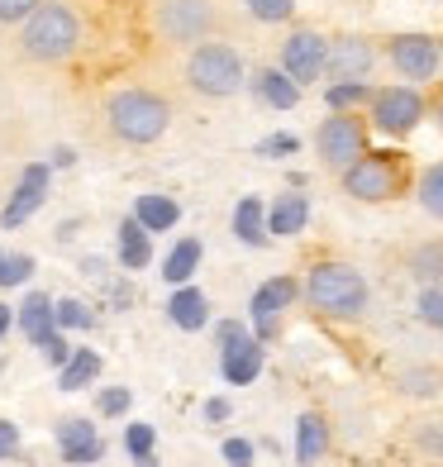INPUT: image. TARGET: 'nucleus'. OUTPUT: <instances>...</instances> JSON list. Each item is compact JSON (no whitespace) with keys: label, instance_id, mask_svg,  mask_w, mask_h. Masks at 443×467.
I'll return each instance as SVG.
<instances>
[{"label":"nucleus","instance_id":"28","mask_svg":"<svg viewBox=\"0 0 443 467\" xmlns=\"http://www.w3.org/2000/svg\"><path fill=\"white\" fill-rule=\"evenodd\" d=\"M53 325L62 334H87L96 329V310L87 301H77V296H62V301H53Z\"/></svg>","mask_w":443,"mask_h":467},{"label":"nucleus","instance_id":"15","mask_svg":"<svg viewBox=\"0 0 443 467\" xmlns=\"http://www.w3.org/2000/svg\"><path fill=\"white\" fill-rule=\"evenodd\" d=\"M263 372V344L252 334H239L234 344H220V377L229 387H248Z\"/></svg>","mask_w":443,"mask_h":467},{"label":"nucleus","instance_id":"4","mask_svg":"<svg viewBox=\"0 0 443 467\" xmlns=\"http://www.w3.org/2000/svg\"><path fill=\"white\" fill-rule=\"evenodd\" d=\"M186 87L205 100H229L248 87V67L234 44H220V38H205L186 53Z\"/></svg>","mask_w":443,"mask_h":467},{"label":"nucleus","instance_id":"11","mask_svg":"<svg viewBox=\"0 0 443 467\" xmlns=\"http://www.w3.org/2000/svg\"><path fill=\"white\" fill-rule=\"evenodd\" d=\"M325 57H329V38L320 29H295L282 44V72L305 91L310 81L325 77Z\"/></svg>","mask_w":443,"mask_h":467},{"label":"nucleus","instance_id":"48","mask_svg":"<svg viewBox=\"0 0 443 467\" xmlns=\"http://www.w3.org/2000/svg\"><path fill=\"white\" fill-rule=\"evenodd\" d=\"M438 72H443V38H438Z\"/></svg>","mask_w":443,"mask_h":467},{"label":"nucleus","instance_id":"38","mask_svg":"<svg viewBox=\"0 0 443 467\" xmlns=\"http://www.w3.org/2000/svg\"><path fill=\"white\" fill-rule=\"evenodd\" d=\"M415 449H425L429 458H443V424H434V420L415 424Z\"/></svg>","mask_w":443,"mask_h":467},{"label":"nucleus","instance_id":"37","mask_svg":"<svg viewBox=\"0 0 443 467\" xmlns=\"http://www.w3.org/2000/svg\"><path fill=\"white\" fill-rule=\"evenodd\" d=\"M291 153H301V139L295 134H267L258 143V158H291Z\"/></svg>","mask_w":443,"mask_h":467},{"label":"nucleus","instance_id":"13","mask_svg":"<svg viewBox=\"0 0 443 467\" xmlns=\"http://www.w3.org/2000/svg\"><path fill=\"white\" fill-rule=\"evenodd\" d=\"M53 439H57V453L67 467H91L105 458V439H100L91 415H62L53 424Z\"/></svg>","mask_w":443,"mask_h":467},{"label":"nucleus","instance_id":"39","mask_svg":"<svg viewBox=\"0 0 443 467\" xmlns=\"http://www.w3.org/2000/svg\"><path fill=\"white\" fill-rule=\"evenodd\" d=\"M19 449H25V439H19V424L0 415V462H10L19 458Z\"/></svg>","mask_w":443,"mask_h":467},{"label":"nucleus","instance_id":"21","mask_svg":"<svg viewBox=\"0 0 443 467\" xmlns=\"http://www.w3.org/2000/svg\"><path fill=\"white\" fill-rule=\"evenodd\" d=\"M167 320H172L177 329L186 334H201L210 325V301H205V291L201 286H172V301H167Z\"/></svg>","mask_w":443,"mask_h":467},{"label":"nucleus","instance_id":"43","mask_svg":"<svg viewBox=\"0 0 443 467\" xmlns=\"http://www.w3.org/2000/svg\"><path fill=\"white\" fill-rule=\"evenodd\" d=\"M72 162H77V148L62 143V148H53V162H48V167H72Z\"/></svg>","mask_w":443,"mask_h":467},{"label":"nucleus","instance_id":"40","mask_svg":"<svg viewBox=\"0 0 443 467\" xmlns=\"http://www.w3.org/2000/svg\"><path fill=\"white\" fill-rule=\"evenodd\" d=\"M44 0H0V25H25Z\"/></svg>","mask_w":443,"mask_h":467},{"label":"nucleus","instance_id":"14","mask_svg":"<svg viewBox=\"0 0 443 467\" xmlns=\"http://www.w3.org/2000/svg\"><path fill=\"white\" fill-rule=\"evenodd\" d=\"M376 67V44L363 34H339L329 38V57H325V77L329 81H367Z\"/></svg>","mask_w":443,"mask_h":467},{"label":"nucleus","instance_id":"34","mask_svg":"<svg viewBox=\"0 0 443 467\" xmlns=\"http://www.w3.org/2000/svg\"><path fill=\"white\" fill-rule=\"evenodd\" d=\"M243 5L258 25H286V19L295 15V0H243Z\"/></svg>","mask_w":443,"mask_h":467},{"label":"nucleus","instance_id":"33","mask_svg":"<svg viewBox=\"0 0 443 467\" xmlns=\"http://www.w3.org/2000/svg\"><path fill=\"white\" fill-rule=\"evenodd\" d=\"M153 449H158V430L153 424H124V453L129 458H153Z\"/></svg>","mask_w":443,"mask_h":467},{"label":"nucleus","instance_id":"12","mask_svg":"<svg viewBox=\"0 0 443 467\" xmlns=\"http://www.w3.org/2000/svg\"><path fill=\"white\" fill-rule=\"evenodd\" d=\"M48 186H53V167H48V162H29L25 172H19V186L10 191L5 210H0V229H19V224H29V220L38 215V210H44Z\"/></svg>","mask_w":443,"mask_h":467},{"label":"nucleus","instance_id":"41","mask_svg":"<svg viewBox=\"0 0 443 467\" xmlns=\"http://www.w3.org/2000/svg\"><path fill=\"white\" fill-rule=\"evenodd\" d=\"M224 462L229 467H252V443L248 439H224Z\"/></svg>","mask_w":443,"mask_h":467},{"label":"nucleus","instance_id":"42","mask_svg":"<svg viewBox=\"0 0 443 467\" xmlns=\"http://www.w3.org/2000/svg\"><path fill=\"white\" fill-rule=\"evenodd\" d=\"M205 420H210V424H224V420H229V400H224V396H210V400H205Z\"/></svg>","mask_w":443,"mask_h":467},{"label":"nucleus","instance_id":"18","mask_svg":"<svg viewBox=\"0 0 443 467\" xmlns=\"http://www.w3.org/2000/svg\"><path fill=\"white\" fill-rule=\"evenodd\" d=\"M15 329L29 338V344L38 348L48 334H57V325H53V296L48 291H29L25 301L15 306Z\"/></svg>","mask_w":443,"mask_h":467},{"label":"nucleus","instance_id":"46","mask_svg":"<svg viewBox=\"0 0 443 467\" xmlns=\"http://www.w3.org/2000/svg\"><path fill=\"white\" fill-rule=\"evenodd\" d=\"M15 329V306H5V301H0V338H5Z\"/></svg>","mask_w":443,"mask_h":467},{"label":"nucleus","instance_id":"29","mask_svg":"<svg viewBox=\"0 0 443 467\" xmlns=\"http://www.w3.org/2000/svg\"><path fill=\"white\" fill-rule=\"evenodd\" d=\"M415 201H419V210H425L429 220L443 224V162H429L425 172H419V182H415Z\"/></svg>","mask_w":443,"mask_h":467},{"label":"nucleus","instance_id":"7","mask_svg":"<svg viewBox=\"0 0 443 467\" xmlns=\"http://www.w3.org/2000/svg\"><path fill=\"white\" fill-rule=\"evenodd\" d=\"M153 25L167 44H205L210 34H215V0H158L153 5Z\"/></svg>","mask_w":443,"mask_h":467},{"label":"nucleus","instance_id":"30","mask_svg":"<svg viewBox=\"0 0 443 467\" xmlns=\"http://www.w3.org/2000/svg\"><path fill=\"white\" fill-rule=\"evenodd\" d=\"M325 100H329V110H357V105L372 100V87L367 81H329Z\"/></svg>","mask_w":443,"mask_h":467},{"label":"nucleus","instance_id":"45","mask_svg":"<svg viewBox=\"0 0 443 467\" xmlns=\"http://www.w3.org/2000/svg\"><path fill=\"white\" fill-rule=\"evenodd\" d=\"M105 267H110L105 258H81V272H87V277H105Z\"/></svg>","mask_w":443,"mask_h":467},{"label":"nucleus","instance_id":"23","mask_svg":"<svg viewBox=\"0 0 443 467\" xmlns=\"http://www.w3.org/2000/svg\"><path fill=\"white\" fill-rule=\"evenodd\" d=\"M129 215H134L148 234H167V229L181 224V205H177L172 196H162V191H143Z\"/></svg>","mask_w":443,"mask_h":467},{"label":"nucleus","instance_id":"47","mask_svg":"<svg viewBox=\"0 0 443 467\" xmlns=\"http://www.w3.org/2000/svg\"><path fill=\"white\" fill-rule=\"evenodd\" d=\"M134 467H158V458H134Z\"/></svg>","mask_w":443,"mask_h":467},{"label":"nucleus","instance_id":"50","mask_svg":"<svg viewBox=\"0 0 443 467\" xmlns=\"http://www.w3.org/2000/svg\"><path fill=\"white\" fill-rule=\"evenodd\" d=\"M0 372H5V353H0Z\"/></svg>","mask_w":443,"mask_h":467},{"label":"nucleus","instance_id":"26","mask_svg":"<svg viewBox=\"0 0 443 467\" xmlns=\"http://www.w3.org/2000/svg\"><path fill=\"white\" fill-rule=\"evenodd\" d=\"M100 372H105L100 353L96 348H77L67 363L57 368V387L62 391H87V387H96V381H100Z\"/></svg>","mask_w":443,"mask_h":467},{"label":"nucleus","instance_id":"27","mask_svg":"<svg viewBox=\"0 0 443 467\" xmlns=\"http://www.w3.org/2000/svg\"><path fill=\"white\" fill-rule=\"evenodd\" d=\"M406 272L419 286H443V239H425L406 253Z\"/></svg>","mask_w":443,"mask_h":467},{"label":"nucleus","instance_id":"8","mask_svg":"<svg viewBox=\"0 0 443 467\" xmlns=\"http://www.w3.org/2000/svg\"><path fill=\"white\" fill-rule=\"evenodd\" d=\"M367 119L382 134L406 139V134L419 130V119H425V96H419V87H382L367 100Z\"/></svg>","mask_w":443,"mask_h":467},{"label":"nucleus","instance_id":"10","mask_svg":"<svg viewBox=\"0 0 443 467\" xmlns=\"http://www.w3.org/2000/svg\"><path fill=\"white\" fill-rule=\"evenodd\" d=\"M301 301V277H272L263 282L258 291H252V301H248V315H252V338L258 344H272L282 329V315Z\"/></svg>","mask_w":443,"mask_h":467},{"label":"nucleus","instance_id":"22","mask_svg":"<svg viewBox=\"0 0 443 467\" xmlns=\"http://www.w3.org/2000/svg\"><path fill=\"white\" fill-rule=\"evenodd\" d=\"M391 387L406 400H438L443 396V368L438 363H410L391 377Z\"/></svg>","mask_w":443,"mask_h":467},{"label":"nucleus","instance_id":"5","mask_svg":"<svg viewBox=\"0 0 443 467\" xmlns=\"http://www.w3.org/2000/svg\"><path fill=\"white\" fill-rule=\"evenodd\" d=\"M344 191L357 201V205H386L396 201L400 191H406L410 172H406V153H396V148H367L363 158H357L353 167H344Z\"/></svg>","mask_w":443,"mask_h":467},{"label":"nucleus","instance_id":"2","mask_svg":"<svg viewBox=\"0 0 443 467\" xmlns=\"http://www.w3.org/2000/svg\"><path fill=\"white\" fill-rule=\"evenodd\" d=\"M81 48V15L67 0H44L19 25V53L29 62H67Z\"/></svg>","mask_w":443,"mask_h":467},{"label":"nucleus","instance_id":"1","mask_svg":"<svg viewBox=\"0 0 443 467\" xmlns=\"http://www.w3.org/2000/svg\"><path fill=\"white\" fill-rule=\"evenodd\" d=\"M301 296H305V306L320 315V320H334V325H357L372 310L367 277L353 263H339V258L310 263L305 277H301Z\"/></svg>","mask_w":443,"mask_h":467},{"label":"nucleus","instance_id":"31","mask_svg":"<svg viewBox=\"0 0 443 467\" xmlns=\"http://www.w3.org/2000/svg\"><path fill=\"white\" fill-rule=\"evenodd\" d=\"M38 272L34 263V253H5V263H0V291H15V286H25L29 277Z\"/></svg>","mask_w":443,"mask_h":467},{"label":"nucleus","instance_id":"25","mask_svg":"<svg viewBox=\"0 0 443 467\" xmlns=\"http://www.w3.org/2000/svg\"><path fill=\"white\" fill-rule=\"evenodd\" d=\"M201 258H205V244L196 239V234H186V239H177V244H172V253L162 258V282H167V286H186V282L196 277Z\"/></svg>","mask_w":443,"mask_h":467},{"label":"nucleus","instance_id":"44","mask_svg":"<svg viewBox=\"0 0 443 467\" xmlns=\"http://www.w3.org/2000/svg\"><path fill=\"white\" fill-rule=\"evenodd\" d=\"M77 229H81V220H62V224H57V244H72Z\"/></svg>","mask_w":443,"mask_h":467},{"label":"nucleus","instance_id":"3","mask_svg":"<svg viewBox=\"0 0 443 467\" xmlns=\"http://www.w3.org/2000/svg\"><path fill=\"white\" fill-rule=\"evenodd\" d=\"M105 119H110V134L129 148H148L167 134V124H172V105H167L158 91H115L105 100Z\"/></svg>","mask_w":443,"mask_h":467},{"label":"nucleus","instance_id":"32","mask_svg":"<svg viewBox=\"0 0 443 467\" xmlns=\"http://www.w3.org/2000/svg\"><path fill=\"white\" fill-rule=\"evenodd\" d=\"M129 410H134V391H129V387H100V391H96V415L124 420Z\"/></svg>","mask_w":443,"mask_h":467},{"label":"nucleus","instance_id":"20","mask_svg":"<svg viewBox=\"0 0 443 467\" xmlns=\"http://www.w3.org/2000/svg\"><path fill=\"white\" fill-rule=\"evenodd\" d=\"M248 91L258 96V105H272V110H295L301 105V87L282 72V67H263L248 77Z\"/></svg>","mask_w":443,"mask_h":467},{"label":"nucleus","instance_id":"19","mask_svg":"<svg viewBox=\"0 0 443 467\" xmlns=\"http://www.w3.org/2000/svg\"><path fill=\"white\" fill-rule=\"evenodd\" d=\"M329 443H334V430H329V420L320 410H305L301 420H295V462L301 467L320 462L329 453Z\"/></svg>","mask_w":443,"mask_h":467},{"label":"nucleus","instance_id":"36","mask_svg":"<svg viewBox=\"0 0 443 467\" xmlns=\"http://www.w3.org/2000/svg\"><path fill=\"white\" fill-rule=\"evenodd\" d=\"M38 353H44V363H48V368H62V363H67V358L77 353V344H72V334H62V329H57V334H48L44 344H38Z\"/></svg>","mask_w":443,"mask_h":467},{"label":"nucleus","instance_id":"9","mask_svg":"<svg viewBox=\"0 0 443 467\" xmlns=\"http://www.w3.org/2000/svg\"><path fill=\"white\" fill-rule=\"evenodd\" d=\"M386 62L400 81L425 87V81L438 77V38L434 34H391L386 38Z\"/></svg>","mask_w":443,"mask_h":467},{"label":"nucleus","instance_id":"35","mask_svg":"<svg viewBox=\"0 0 443 467\" xmlns=\"http://www.w3.org/2000/svg\"><path fill=\"white\" fill-rule=\"evenodd\" d=\"M415 315H419V320H425L429 329H443V286H419Z\"/></svg>","mask_w":443,"mask_h":467},{"label":"nucleus","instance_id":"51","mask_svg":"<svg viewBox=\"0 0 443 467\" xmlns=\"http://www.w3.org/2000/svg\"><path fill=\"white\" fill-rule=\"evenodd\" d=\"M0 263H5V248H0Z\"/></svg>","mask_w":443,"mask_h":467},{"label":"nucleus","instance_id":"6","mask_svg":"<svg viewBox=\"0 0 443 467\" xmlns=\"http://www.w3.org/2000/svg\"><path fill=\"white\" fill-rule=\"evenodd\" d=\"M314 153L329 172H344L367 153V119L357 110H329V119L314 130Z\"/></svg>","mask_w":443,"mask_h":467},{"label":"nucleus","instance_id":"17","mask_svg":"<svg viewBox=\"0 0 443 467\" xmlns=\"http://www.w3.org/2000/svg\"><path fill=\"white\" fill-rule=\"evenodd\" d=\"M115 258L124 272H143L148 263H153V234H148L134 215H124L115 224Z\"/></svg>","mask_w":443,"mask_h":467},{"label":"nucleus","instance_id":"24","mask_svg":"<svg viewBox=\"0 0 443 467\" xmlns=\"http://www.w3.org/2000/svg\"><path fill=\"white\" fill-rule=\"evenodd\" d=\"M234 239L243 244V248H267V205H263V196H239V205H234Z\"/></svg>","mask_w":443,"mask_h":467},{"label":"nucleus","instance_id":"49","mask_svg":"<svg viewBox=\"0 0 443 467\" xmlns=\"http://www.w3.org/2000/svg\"><path fill=\"white\" fill-rule=\"evenodd\" d=\"M438 130H443V100H438Z\"/></svg>","mask_w":443,"mask_h":467},{"label":"nucleus","instance_id":"16","mask_svg":"<svg viewBox=\"0 0 443 467\" xmlns=\"http://www.w3.org/2000/svg\"><path fill=\"white\" fill-rule=\"evenodd\" d=\"M305 224H310V196L305 191L291 186L267 205V234L272 239H295V234H305Z\"/></svg>","mask_w":443,"mask_h":467}]
</instances>
